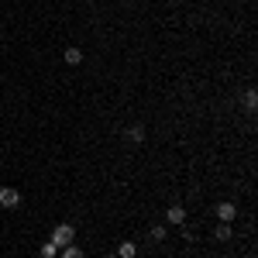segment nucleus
Listing matches in <instances>:
<instances>
[{"mask_svg":"<svg viewBox=\"0 0 258 258\" xmlns=\"http://www.w3.org/2000/svg\"><path fill=\"white\" fill-rule=\"evenodd\" d=\"M83 4H97V0H83Z\"/></svg>","mask_w":258,"mask_h":258,"instance_id":"13","label":"nucleus"},{"mask_svg":"<svg viewBox=\"0 0 258 258\" xmlns=\"http://www.w3.org/2000/svg\"><path fill=\"white\" fill-rule=\"evenodd\" d=\"M114 255L117 258H135L138 255V244H135V241H120V248L114 251Z\"/></svg>","mask_w":258,"mask_h":258,"instance_id":"6","label":"nucleus"},{"mask_svg":"<svg viewBox=\"0 0 258 258\" xmlns=\"http://www.w3.org/2000/svg\"><path fill=\"white\" fill-rule=\"evenodd\" d=\"M124 138L131 141V145H141V141H145V127H141V124H131V127H127V135H124Z\"/></svg>","mask_w":258,"mask_h":258,"instance_id":"7","label":"nucleus"},{"mask_svg":"<svg viewBox=\"0 0 258 258\" xmlns=\"http://www.w3.org/2000/svg\"><path fill=\"white\" fill-rule=\"evenodd\" d=\"M165 224H176V227L186 224V210H182V203H172V207L165 210Z\"/></svg>","mask_w":258,"mask_h":258,"instance_id":"4","label":"nucleus"},{"mask_svg":"<svg viewBox=\"0 0 258 258\" xmlns=\"http://www.w3.org/2000/svg\"><path fill=\"white\" fill-rule=\"evenodd\" d=\"M41 258H59V248H55V244H52V241H45V244H41V251H38Z\"/></svg>","mask_w":258,"mask_h":258,"instance_id":"11","label":"nucleus"},{"mask_svg":"<svg viewBox=\"0 0 258 258\" xmlns=\"http://www.w3.org/2000/svg\"><path fill=\"white\" fill-rule=\"evenodd\" d=\"M214 214H217L220 224H234V220H238V203L224 200V203H217V210H214Z\"/></svg>","mask_w":258,"mask_h":258,"instance_id":"2","label":"nucleus"},{"mask_svg":"<svg viewBox=\"0 0 258 258\" xmlns=\"http://www.w3.org/2000/svg\"><path fill=\"white\" fill-rule=\"evenodd\" d=\"M214 238H217V241H231V238H234V227H231V224H217Z\"/></svg>","mask_w":258,"mask_h":258,"instance_id":"8","label":"nucleus"},{"mask_svg":"<svg viewBox=\"0 0 258 258\" xmlns=\"http://www.w3.org/2000/svg\"><path fill=\"white\" fill-rule=\"evenodd\" d=\"M169 238V227H165V224H155V227H152V241H165Z\"/></svg>","mask_w":258,"mask_h":258,"instance_id":"12","label":"nucleus"},{"mask_svg":"<svg viewBox=\"0 0 258 258\" xmlns=\"http://www.w3.org/2000/svg\"><path fill=\"white\" fill-rule=\"evenodd\" d=\"M52 244H55V248H66V244H73V241H76V227H73V224H55V231H52Z\"/></svg>","mask_w":258,"mask_h":258,"instance_id":"1","label":"nucleus"},{"mask_svg":"<svg viewBox=\"0 0 258 258\" xmlns=\"http://www.w3.org/2000/svg\"><path fill=\"white\" fill-rule=\"evenodd\" d=\"M0 207H4V210L21 207V193L14 189V186H0Z\"/></svg>","mask_w":258,"mask_h":258,"instance_id":"3","label":"nucleus"},{"mask_svg":"<svg viewBox=\"0 0 258 258\" xmlns=\"http://www.w3.org/2000/svg\"><path fill=\"white\" fill-rule=\"evenodd\" d=\"M241 103H244V110H255V107H258V93H255V90H244Z\"/></svg>","mask_w":258,"mask_h":258,"instance_id":"9","label":"nucleus"},{"mask_svg":"<svg viewBox=\"0 0 258 258\" xmlns=\"http://www.w3.org/2000/svg\"><path fill=\"white\" fill-rule=\"evenodd\" d=\"M62 59H66V66H80V62H83V48H76V45H69V48L62 52Z\"/></svg>","mask_w":258,"mask_h":258,"instance_id":"5","label":"nucleus"},{"mask_svg":"<svg viewBox=\"0 0 258 258\" xmlns=\"http://www.w3.org/2000/svg\"><path fill=\"white\" fill-rule=\"evenodd\" d=\"M59 255H62V258H86V255H83V248H76V244H66V248H59Z\"/></svg>","mask_w":258,"mask_h":258,"instance_id":"10","label":"nucleus"},{"mask_svg":"<svg viewBox=\"0 0 258 258\" xmlns=\"http://www.w3.org/2000/svg\"><path fill=\"white\" fill-rule=\"evenodd\" d=\"M103 258H117V255H103Z\"/></svg>","mask_w":258,"mask_h":258,"instance_id":"14","label":"nucleus"}]
</instances>
